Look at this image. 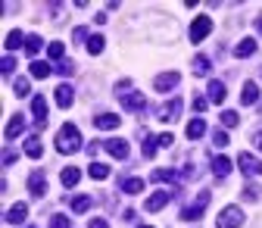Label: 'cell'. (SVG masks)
Returning a JSON list of instances; mask_svg holds the SVG:
<instances>
[{
    "mask_svg": "<svg viewBox=\"0 0 262 228\" xmlns=\"http://www.w3.org/2000/svg\"><path fill=\"white\" fill-rule=\"evenodd\" d=\"M56 150L59 153H75V150H81V132H78L75 122H66L59 132H56Z\"/></svg>",
    "mask_w": 262,
    "mask_h": 228,
    "instance_id": "6da1fadb",
    "label": "cell"
},
{
    "mask_svg": "<svg viewBox=\"0 0 262 228\" xmlns=\"http://www.w3.org/2000/svg\"><path fill=\"white\" fill-rule=\"evenodd\" d=\"M244 225V210L241 206H225L219 213V228H241Z\"/></svg>",
    "mask_w": 262,
    "mask_h": 228,
    "instance_id": "7a4b0ae2",
    "label": "cell"
},
{
    "mask_svg": "<svg viewBox=\"0 0 262 228\" xmlns=\"http://www.w3.org/2000/svg\"><path fill=\"white\" fill-rule=\"evenodd\" d=\"M237 166H241V172H244L247 178L262 175V159H259V156H253V153H241V156H237Z\"/></svg>",
    "mask_w": 262,
    "mask_h": 228,
    "instance_id": "3957f363",
    "label": "cell"
},
{
    "mask_svg": "<svg viewBox=\"0 0 262 228\" xmlns=\"http://www.w3.org/2000/svg\"><path fill=\"white\" fill-rule=\"evenodd\" d=\"M209 31H212V19H209V16H196V19L190 22V41L200 44V41L209 35Z\"/></svg>",
    "mask_w": 262,
    "mask_h": 228,
    "instance_id": "277c9868",
    "label": "cell"
},
{
    "mask_svg": "<svg viewBox=\"0 0 262 228\" xmlns=\"http://www.w3.org/2000/svg\"><path fill=\"white\" fill-rule=\"evenodd\" d=\"M181 110H184V100H178V97H175V100L162 103V107L156 110V119H159V122H172V119L181 116Z\"/></svg>",
    "mask_w": 262,
    "mask_h": 228,
    "instance_id": "5b68a950",
    "label": "cell"
},
{
    "mask_svg": "<svg viewBox=\"0 0 262 228\" xmlns=\"http://www.w3.org/2000/svg\"><path fill=\"white\" fill-rule=\"evenodd\" d=\"M119 100H122V107L131 110V113H144V110H147V97H144V94H135V91L119 94Z\"/></svg>",
    "mask_w": 262,
    "mask_h": 228,
    "instance_id": "8992f818",
    "label": "cell"
},
{
    "mask_svg": "<svg viewBox=\"0 0 262 228\" xmlns=\"http://www.w3.org/2000/svg\"><path fill=\"white\" fill-rule=\"evenodd\" d=\"M172 197H175V191H156V194H153V197H147V203H144V210H147V213H159L162 206H166V203L172 200Z\"/></svg>",
    "mask_w": 262,
    "mask_h": 228,
    "instance_id": "52a82bcc",
    "label": "cell"
},
{
    "mask_svg": "<svg viewBox=\"0 0 262 228\" xmlns=\"http://www.w3.org/2000/svg\"><path fill=\"white\" fill-rule=\"evenodd\" d=\"M178 81H181V75H178V72L172 69V72H162V75H156V81H153V88H156L159 94H166V91H172V88H175Z\"/></svg>",
    "mask_w": 262,
    "mask_h": 228,
    "instance_id": "ba28073f",
    "label": "cell"
},
{
    "mask_svg": "<svg viewBox=\"0 0 262 228\" xmlns=\"http://www.w3.org/2000/svg\"><path fill=\"white\" fill-rule=\"evenodd\" d=\"M31 113H35V125L44 128V122H47V100H44L41 94L31 97Z\"/></svg>",
    "mask_w": 262,
    "mask_h": 228,
    "instance_id": "9c48e42d",
    "label": "cell"
},
{
    "mask_svg": "<svg viewBox=\"0 0 262 228\" xmlns=\"http://www.w3.org/2000/svg\"><path fill=\"white\" fill-rule=\"evenodd\" d=\"M53 94H56V107H59V110H69V107L75 103V91H72V85H59Z\"/></svg>",
    "mask_w": 262,
    "mask_h": 228,
    "instance_id": "30bf717a",
    "label": "cell"
},
{
    "mask_svg": "<svg viewBox=\"0 0 262 228\" xmlns=\"http://www.w3.org/2000/svg\"><path fill=\"white\" fill-rule=\"evenodd\" d=\"M103 150H106L110 156H116V159H128V144H125L122 138H110V141H103Z\"/></svg>",
    "mask_w": 262,
    "mask_h": 228,
    "instance_id": "8fae6325",
    "label": "cell"
},
{
    "mask_svg": "<svg viewBox=\"0 0 262 228\" xmlns=\"http://www.w3.org/2000/svg\"><path fill=\"white\" fill-rule=\"evenodd\" d=\"M206 94H209V103H222L225 97H228V85H225V81H219V78H212V81H209V88H206Z\"/></svg>",
    "mask_w": 262,
    "mask_h": 228,
    "instance_id": "7c38bea8",
    "label": "cell"
},
{
    "mask_svg": "<svg viewBox=\"0 0 262 228\" xmlns=\"http://www.w3.org/2000/svg\"><path fill=\"white\" fill-rule=\"evenodd\" d=\"M94 125H97V132H113V128L122 125V119H119L116 113H103V116H97V119H94Z\"/></svg>",
    "mask_w": 262,
    "mask_h": 228,
    "instance_id": "4fadbf2b",
    "label": "cell"
},
{
    "mask_svg": "<svg viewBox=\"0 0 262 228\" xmlns=\"http://www.w3.org/2000/svg\"><path fill=\"white\" fill-rule=\"evenodd\" d=\"M241 103H244V107H256V103H259V85H256V81H244Z\"/></svg>",
    "mask_w": 262,
    "mask_h": 228,
    "instance_id": "5bb4252c",
    "label": "cell"
},
{
    "mask_svg": "<svg viewBox=\"0 0 262 228\" xmlns=\"http://www.w3.org/2000/svg\"><path fill=\"white\" fill-rule=\"evenodd\" d=\"M25 219H28V206H25V203H13V206L7 210V222H10V225H22Z\"/></svg>",
    "mask_w": 262,
    "mask_h": 228,
    "instance_id": "9a60e30c",
    "label": "cell"
},
{
    "mask_svg": "<svg viewBox=\"0 0 262 228\" xmlns=\"http://www.w3.org/2000/svg\"><path fill=\"white\" fill-rule=\"evenodd\" d=\"M59 181H62V188H75V184L81 181V169H75V166H66V169L59 172Z\"/></svg>",
    "mask_w": 262,
    "mask_h": 228,
    "instance_id": "2e32d148",
    "label": "cell"
},
{
    "mask_svg": "<svg viewBox=\"0 0 262 228\" xmlns=\"http://www.w3.org/2000/svg\"><path fill=\"white\" fill-rule=\"evenodd\" d=\"M28 191L35 194V197H44V172L41 169H35L28 175Z\"/></svg>",
    "mask_w": 262,
    "mask_h": 228,
    "instance_id": "e0dca14e",
    "label": "cell"
},
{
    "mask_svg": "<svg viewBox=\"0 0 262 228\" xmlns=\"http://www.w3.org/2000/svg\"><path fill=\"white\" fill-rule=\"evenodd\" d=\"M212 172H215V178H228V175H231V159H228V156H215L212 159Z\"/></svg>",
    "mask_w": 262,
    "mask_h": 228,
    "instance_id": "ac0fdd59",
    "label": "cell"
},
{
    "mask_svg": "<svg viewBox=\"0 0 262 228\" xmlns=\"http://www.w3.org/2000/svg\"><path fill=\"white\" fill-rule=\"evenodd\" d=\"M203 135H206V122H203L200 116L190 119V125H187V138H190V141H200Z\"/></svg>",
    "mask_w": 262,
    "mask_h": 228,
    "instance_id": "d6986e66",
    "label": "cell"
},
{
    "mask_svg": "<svg viewBox=\"0 0 262 228\" xmlns=\"http://www.w3.org/2000/svg\"><path fill=\"white\" fill-rule=\"evenodd\" d=\"M88 175H91L94 181H106V178H110V166H106V162H91V166H88Z\"/></svg>",
    "mask_w": 262,
    "mask_h": 228,
    "instance_id": "ffe728a7",
    "label": "cell"
},
{
    "mask_svg": "<svg viewBox=\"0 0 262 228\" xmlns=\"http://www.w3.org/2000/svg\"><path fill=\"white\" fill-rule=\"evenodd\" d=\"M72 213H88L91 206H94V197H91V194H78V197H72Z\"/></svg>",
    "mask_w": 262,
    "mask_h": 228,
    "instance_id": "44dd1931",
    "label": "cell"
},
{
    "mask_svg": "<svg viewBox=\"0 0 262 228\" xmlns=\"http://www.w3.org/2000/svg\"><path fill=\"white\" fill-rule=\"evenodd\" d=\"M253 53H256V41H253V38H244V41L234 47V56H237V59H247V56H253Z\"/></svg>",
    "mask_w": 262,
    "mask_h": 228,
    "instance_id": "7402d4cb",
    "label": "cell"
},
{
    "mask_svg": "<svg viewBox=\"0 0 262 228\" xmlns=\"http://www.w3.org/2000/svg\"><path fill=\"white\" fill-rule=\"evenodd\" d=\"M22 128H25V119H22V116H10V125H7V141L19 138V135H22Z\"/></svg>",
    "mask_w": 262,
    "mask_h": 228,
    "instance_id": "603a6c76",
    "label": "cell"
},
{
    "mask_svg": "<svg viewBox=\"0 0 262 228\" xmlns=\"http://www.w3.org/2000/svg\"><path fill=\"white\" fill-rule=\"evenodd\" d=\"M28 69H31V75H35V78H47L50 72H56V69L50 66V63H44V59H35V63H31Z\"/></svg>",
    "mask_w": 262,
    "mask_h": 228,
    "instance_id": "cb8c5ba5",
    "label": "cell"
},
{
    "mask_svg": "<svg viewBox=\"0 0 262 228\" xmlns=\"http://www.w3.org/2000/svg\"><path fill=\"white\" fill-rule=\"evenodd\" d=\"M25 41H28V38L22 35V31H19V28H13L10 35H7V50H19V47H25Z\"/></svg>",
    "mask_w": 262,
    "mask_h": 228,
    "instance_id": "d4e9b609",
    "label": "cell"
},
{
    "mask_svg": "<svg viewBox=\"0 0 262 228\" xmlns=\"http://www.w3.org/2000/svg\"><path fill=\"white\" fill-rule=\"evenodd\" d=\"M209 72H212L209 56H193V75H209Z\"/></svg>",
    "mask_w": 262,
    "mask_h": 228,
    "instance_id": "484cf974",
    "label": "cell"
},
{
    "mask_svg": "<svg viewBox=\"0 0 262 228\" xmlns=\"http://www.w3.org/2000/svg\"><path fill=\"white\" fill-rule=\"evenodd\" d=\"M25 153H28L31 159H41V153H44L41 141H38V138H28V141H25Z\"/></svg>",
    "mask_w": 262,
    "mask_h": 228,
    "instance_id": "4316f807",
    "label": "cell"
},
{
    "mask_svg": "<svg viewBox=\"0 0 262 228\" xmlns=\"http://www.w3.org/2000/svg\"><path fill=\"white\" fill-rule=\"evenodd\" d=\"M122 191L125 194H141L144 191V178H128V181L122 178Z\"/></svg>",
    "mask_w": 262,
    "mask_h": 228,
    "instance_id": "83f0119b",
    "label": "cell"
},
{
    "mask_svg": "<svg viewBox=\"0 0 262 228\" xmlns=\"http://www.w3.org/2000/svg\"><path fill=\"white\" fill-rule=\"evenodd\" d=\"M41 47H44L41 35H28V41H25V53H28V56H35V53H38Z\"/></svg>",
    "mask_w": 262,
    "mask_h": 228,
    "instance_id": "f1b7e54d",
    "label": "cell"
},
{
    "mask_svg": "<svg viewBox=\"0 0 262 228\" xmlns=\"http://www.w3.org/2000/svg\"><path fill=\"white\" fill-rule=\"evenodd\" d=\"M241 197H244V200H253V203H256V200L262 197V188H259V184H250V181H247V188L241 191Z\"/></svg>",
    "mask_w": 262,
    "mask_h": 228,
    "instance_id": "f546056e",
    "label": "cell"
},
{
    "mask_svg": "<svg viewBox=\"0 0 262 228\" xmlns=\"http://www.w3.org/2000/svg\"><path fill=\"white\" fill-rule=\"evenodd\" d=\"M103 35H91V41H88V53L91 56H97V53H103Z\"/></svg>",
    "mask_w": 262,
    "mask_h": 228,
    "instance_id": "4dcf8cb0",
    "label": "cell"
},
{
    "mask_svg": "<svg viewBox=\"0 0 262 228\" xmlns=\"http://www.w3.org/2000/svg\"><path fill=\"white\" fill-rule=\"evenodd\" d=\"M219 119H222V128H234V125L241 122V116H237L234 110H222V116H219Z\"/></svg>",
    "mask_w": 262,
    "mask_h": 228,
    "instance_id": "1f68e13d",
    "label": "cell"
},
{
    "mask_svg": "<svg viewBox=\"0 0 262 228\" xmlns=\"http://www.w3.org/2000/svg\"><path fill=\"white\" fill-rule=\"evenodd\" d=\"M150 178H153V181H175V178H178V172H175V169H156Z\"/></svg>",
    "mask_w": 262,
    "mask_h": 228,
    "instance_id": "d6a6232c",
    "label": "cell"
},
{
    "mask_svg": "<svg viewBox=\"0 0 262 228\" xmlns=\"http://www.w3.org/2000/svg\"><path fill=\"white\" fill-rule=\"evenodd\" d=\"M13 91H16V97H25V94H31V81L28 78H16L13 81Z\"/></svg>",
    "mask_w": 262,
    "mask_h": 228,
    "instance_id": "836d02e7",
    "label": "cell"
},
{
    "mask_svg": "<svg viewBox=\"0 0 262 228\" xmlns=\"http://www.w3.org/2000/svg\"><path fill=\"white\" fill-rule=\"evenodd\" d=\"M62 53H66V47H62L59 41H50V44H47V56H50V59H62Z\"/></svg>",
    "mask_w": 262,
    "mask_h": 228,
    "instance_id": "e575fe53",
    "label": "cell"
},
{
    "mask_svg": "<svg viewBox=\"0 0 262 228\" xmlns=\"http://www.w3.org/2000/svg\"><path fill=\"white\" fill-rule=\"evenodd\" d=\"M50 228H72V219L69 216H53L50 219Z\"/></svg>",
    "mask_w": 262,
    "mask_h": 228,
    "instance_id": "d590c367",
    "label": "cell"
},
{
    "mask_svg": "<svg viewBox=\"0 0 262 228\" xmlns=\"http://www.w3.org/2000/svg\"><path fill=\"white\" fill-rule=\"evenodd\" d=\"M13 69H16V59H13V56H4V63H0V72L10 78V75H13Z\"/></svg>",
    "mask_w": 262,
    "mask_h": 228,
    "instance_id": "8d00e7d4",
    "label": "cell"
},
{
    "mask_svg": "<svg viewBox=\"0 0 262 228\" xmlns=\"http://www.w3.org/2000/svg\"><path fill=\"white\" fill-rule=\"evenodd\" d=\"M156 144H159L156 138H147V141H144V156H147V159H153V156H156Z\"/></svg>",
    "mask_w": 262,
    "mask_h": 228,
    "instance_id": "74e56055",
    "label": "cell"
},
{
    "mask_svg": "<svg viewBox=\"0 0 262 228\" xmlns=\"http://www.w3.org/2000/svg\"><path fill=\"white\" fill-rule=\"evenodd\" d=\"M56 72H59V75H72V72H75V63H69V59H62L59 66H56Z\"/></svg>",
    "mask_w": 262,
    "mask_h": 228,
    "instance_id": "f35d334b",
    "label": "cell"
},
{
    "mask_svg": "<svg viewBox=\"0 0 262 228\" xmlns=\"http://www.w3.org/2000/svg\"><path fill=\"white\" fill-rule=\"evenodd\" d=\"M212 144L215 147H228V144H231V141H228V132H215L212 135Z\"/></svg>",
    "mask_w": 262,
    "mask_h": 228,
    "instance_id": "ab89813d",
    "label": "cell"
},
{
    "mask_svg": "<svg viewBox=\"0 0 262 228\" xmlns=\"http://www.w3.org/2000/svg\"><path fill=\"white\" fill-rule=\"evenodd\" d=\"M206 107H209V97H193V110H196V116H200Z\"/></svg>",
    "mask_w": 262,
    "mask_h": 228,
    "instance_id": "60d3db41",
    "label": "cell"
},
{
    "mask_svg": "<svg viewBox=\"0 0 262 228\" xmlns=\"http://www.w3.org/2000/svg\"><path fill=\"white\" fill-rule=\"evenodd\" d=\"M72 38H75V41H91V38H88V28H84V25H78V28L72 31Z\"/></svg>",
    "mask_w": 262,
    "mask_h": 228,
    "instance_id": "b9f144b4",
    "label": "cell"
},
{
    "mask_svg": "<svg viewBox=\"0 0 262 228\" xmlns=\"http://www.w3.org/2000/svg\"><path fill=\"white\" fill-rule=\"evenodd\" d=\"M156 141H159L162 147H172V144H175V135H169V132H166V135H159Z\"/></svg>",
    "mask_w": 262,
    "mask_h": 228,
    "instance_id": "7bdbcfd3",
    "label": "cell"
},
{
    "mask_svg": "<svg viewBox=\"0 0 262 228\" xmlns=\"http://www.w3.org/2000/svg\"><path fill=\"white\" fill-rule=\"evenodd\" d=\"M13 162H16V150H7L4 153V166H13Z\"/></svg>",
    "mask_w": 262,
    "mask_h": 228,
    "instance_id": "ee69618b",
    "label": "cell"
},
{
    "mask_svg": "<svg viewBox=\"0 0 262 228\" xmlns=\"http://www.w3.org/2000/svg\"><path fill=\"white\" fill-rule=\"evenodd\" d=\"M91 228H110L106 219H91Z\"/></svg>",
    "mask_w": 262,
    "mask_h": 228,
    "instance_id": "f6af8a7d",
    "label": "cell"
},
{
    "mask_svg": "<svg viewBox=\"0 0 262 228\" xmlns=\"http://www.w3.org/2000/svg\"><path fill=\"white\" fill-rule=\"evenodd\" d=\"M253 144H256V147L262 150V132H256V135H253Z\"/></svg>",
    "mask_w": 262,
    "mask_h": 228,
    "instance_id": "bcb514c9",
    "label": "cell"
},
{
    "mask_svg": "<svg viewBox=\"0 0 262 228\" xmlns=\"http://www.w3.org/2000/svg\"><path fill=\"white\" fill-rule=\"evenodd\" d=\"M256 28H259V31H262V16H259V19H256Z\"/></svg>",
    "mask_w": 262,
    "mask_h": 228,
    "instance_id": "7dc6e473",
    "label": "cell"
},
{
    "mask_svg": "<svg viewBox=\"0 0 262 228\" xmlns=\"http://www.w3.org/2000/svg\"><path fill=\"white\" fill-rule=\"evenodd\" d=\"M141 228H153V225H141Z\"/></svg>",
    "mask_w": 262,
    "mask_h": 228,
    "instance_id": "c3c4849f",
    "label": "cell"
},
{
    "mask_svg": "<svg viewBox=\"0 0 262 228\" xmlns=\"http://www.w3.org/2000/svg\"><path fill=\"white\" fill-rule=\"evenodd\" d=\"M28 228H31V225H28Z\"/></svg>",
    "mask_w": 262,
    "mask_h": 228,
    "instance_id": "681fc988",
    "label": "cell"
}]
</instances>
